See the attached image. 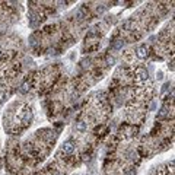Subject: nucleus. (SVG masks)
I'll use <instances>...</instances> for the list:
<instances>
[{
  "instance_id": "obj_11",
  "label": "nucleus",
  "mask_w": 175,
  "mask_h": 175,
  "mask_svg": "<svg viewBox=\"0 0 175 175\" xmlns=\"http://www.w3.org/2000/svg\"><path fill=\"white\" fill-rule=\"evenodd\" d=\"M53 175H60V174H57V172H56V174H53Z\"/></svg>"
},
{
  "instance_id": "obj_9",
  "label": "nucleus",
  "mask_w": 175,
  "mask_h": 175,
  "mask_svg": "<svg viewBox=\"0 0 175 175\" xmlns=\"http://www.w3.org/2000/svg\"><path fill=\"white\" fill-rule=\"evenodd\" d=\"M114 63H115V58H114V57H108V64H111V66H112Z\"/></svg>"
},
{
  "instance_id": "obj_5",
  "label": "nucleus",
  "mask_w": 175,
  "mask_h": 175,
  "mask_svg": "<svg viewBox=\"0 0 175 175\" xmlns=\"http://www.w3.org/2000/svg\"><path fill=\"white\" fill-rule=\"evenodd\" d=\"M31 89H32V82H29V80H25V82L21 85V89H19V92H21V94H28Z\"/></svg>"
},
{
  "instance_id": "obj_6",
  "label": "nucleus",
  "mask_w": 175,
  "mask_h": 175,
  "mask_svg": "<svg viewBox=\"0 0 175 175\" xmlns=\"http://www.w3.org/2000/svg\"><path fill=\"white\" fill-rule=\"evenodd\" d=\"M74 128H76V131H79V133H85V131L88 130V123H85V121H77Z\"/></svg>"
},
{
  "instance_id": "obj_3",
  "label": "nucleus",
  "mask_w": 175,
  "mask_h": 175,
  "mask_svg": "<svg viewBox=\"0 0 175 175\" xmlns=\"http://www.w3.org/2000/svg\"><path fill=\"white\" fill-rule=\"evenodd\" d=\"M136 77L142 82H146L149 79V72L144 67H136Z\"/></svg>"
},
{
  "instance_id": "obj_8",
  "label": "nucleus",
  "mask_w": 175,
  "mask_h": 175,
  "mask_svg": "<svg viewBox=\"0 0 175 175\" xmlns=\"http://www.w3.org/2000/svg\"><path fill=\"white\" fill-rule=\"evenodd\" d=\"M166 115H168V108H166V107H162L160 111H159V114H158V118L160 120V118H165Z\"/></svg>"
},
{
  "instance_id": "obj_7",
  "label": "nucleus",
  "mask_w": 175,
  "mask_h": 175,
  "mask_svg": "<svg viewBox=\"0 0 175 175\" xmlns=\"http://www.w3.org/2000/svg\"><path fill=\"white\" fill-rule=\"evenodd\" d=\"M123 45H124V41H123V40H115V42L112 44V48H114V50H121Z\"/></svg>"
},
{
  "instance_id": "obj_10",
  "label": "nucleus",
  "mask_w": 175,
  "mask_h": 175,
  "mask_svg": "<svg viewBox=\"0 0 175 175\" xmlns=\"http://www.w3.org/2000/svg\"><path fill=\"white\" fill-rule=\"evenodd\" d=\"M162 77H163V74H162V72H158V79H159V80H160V79H162Z\"/></svg>"
},
{
  "instance_id": "obj_2",
  "label": "nucleus",
  "mask_w": 175,
  "mask_h": 175,
  "mask_svg": "<svg viewBox=\"0 0 175 175\" xmlns=\"http://www.w3.org/2000/svg\"><path fill=\"white\" fill-rule=\"evenodd\" d=\"M74 149H76V144H74V142H73V140H66V142L61 144V152H63V153H66V155L73 153V152H74Z\"/></svg>"
},
{
  "instance_id": "obj_4",
  "label": "nucleus",
  "mask_w": 175,
  "mask_h": 175,
  "mask_svg": "<svg viewBox=\"0 0 175 175\" xmlns=\"http://www.w3.org/2000/svg\"><path fill=\"white\" fill-rule=\"evenodd\" d=\"M136 56H137V58H146L147 56H149V48H147V45L146 44H143V45H139L137 47V50H136Z\"/></svg>"
},
{
  "instance_id": "obj_1",
  "label": "nucleus",
  "mask_w": 175,
  "mask_h": 175,
  "mask_svg": "<svg viewBox=\"0 0 175 175\" xmlns=\"http://www.w3.org/2000/svg\"><path fill=\"white\" fill-rule=\"evenodd\" d=\"M32 118H34L32 110H31V108H28V107H25V108H24V110L19 112V121H21L24 126H28V124H31Z\"/></svg>"
}]
</instances>
